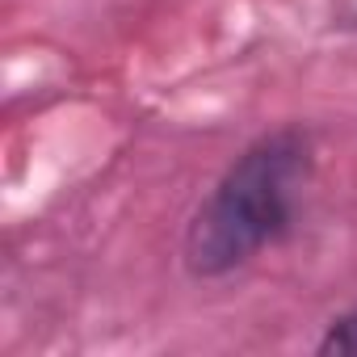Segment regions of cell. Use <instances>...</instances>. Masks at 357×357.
I'll return each instance as SVG.
<instances>
[{"label":"cell","instance_id":"obj_1","mask_svg":"<svg viewBox=\"0 0 357 357\" xmlns=\"http://www.w3.org/2000/svg\"><path fill=\"white\" fill-rule=\"evenodd\" d=\"M315 176V143L303 126H278L252 139L198 202L185 227L181 261L194 278H227L282 244Z\"/></svg>","mask_w":357,"mask_h":357},{"label":"cell","instance_id":"obj_2","mask_svg":"<svg viewBox=\"0 0 357 357\" xmlns=\"http://www.w3.org/2000/svg\"><path fill=\"white\" fill-rule=\"evenodd\" d=\"M315 353H324V357H332V353H336V357H357V307L340 311V315L324 328Z\"/></svg>","mask_w":357,"mask_h":357}]
</instances>
